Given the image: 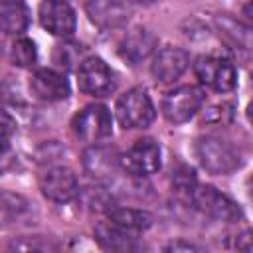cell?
Wrapping results in <instances>:
<instances>
[{"instance_id": "1", "label": "cell", "mask_w": 253, "mask_h": 253, "mask_svg": "<svg viewBox=\"0 0 253 253\" xmlns=\"http://www.w3.org/2000/svg\"><path fill=\"white\" fill-rule=\"evenodd\" d=\"M196 158L202 164V168L210 174L221 176V174H231L241 166V156L239 152L223 138L217 136H200L196 140Z\"/></svg>"}, {"instance_id": "2", "label": "cell", "mask_w": 253, "mask_h": 253, "mask_svg": "<svg viewBox=\"0 0 253 253\" xmlns=\"http://www.w3.org/2000/svg\"><path fill=\"white\" fill-rule=\"evenodd\" d=\"M117 121L123 128H146L156 119V109L150 95L142 87H132L125 91L115 105Z\"/></svg>"}, {"instance_id": "3", "label": "cell", "mask_w": 253, "mask_h": 253, "mask_svg": "<svg viewBox=\"0 0 253 253\" xmlns=\"http://www.w3.org/2000/svg\"><path fill=\"white\" fill-rule=\"evenodd\" d=\"M162 164V150L160 144L154 138H138L134 140L121 156H119V166L130 174V176H150L154 174Z\"/></svg>"}, {"instance_id": "4", "label": "cell", "mask_w": 253, "mask_h": 253, "mask_svg": "<svg viewBox=\"0 0 253 253\" xmlns=\"http://www.w3.org/2000/svg\"><path fill=\"white\" fill-rule=\"evenodd\" d=\"M206 93L196 85H180L166 93L162 99V115L172 125H182L190 121L204 105Z\"/></svg>"}, {"instance_id": "5", "label": "cell", "mask_w": 253, "mask_h": 253, "mask_svg": "<svg viewBox=\"0 0 253 253\" xmlns=\"http://www.w3.org/2000/svg\"><path fill=\"white\" fill-rule=\"evenodd\" d=\"M194 73L198 81L217 93H227L237 85V71L235 65L217 55H200L194 63Z\"/></svg>"}, {"instance_id": "6", "label": "cell", "mask_w": 253, "mask_h": 253, "mask_svg": "<svg viewBox=\"0 0 253 253\" xmlns=\"http://www.w3.org/2000/svg\"><path fill=\"white\" fill-rule=\"evenodd\" d=\"M77 85L85 95L107 97L115 91V73L105 59L89 55L77 65Z\"/></svg>"}, {"instance_id": "7", "label": "cell", "mask_w": 253, "mask_h": 253, "mask_svg": "<svg viewBox=\"0 0 253 253\" xmlns=\"http://www.w3.org/2000/svg\"><path fill=\"white\" fill-rule=\"evenodd\" d=\"M190 202L198 211H202L204 215H210L213 219H219V221H237L243 215L239 206L229 196H225L223 192H219L213 186L198 184L190 196Z\"/></svg>"}, {"instance_id": "8", "label": "cell", "mask_w": 253, "mask_h": 253, "mask_svg": "<svg viewBox=\"0 0 253 253\" xmlns=\"http://www.w3.org/2000/svg\"><path fill=\"white\" fill-rule=\"evenodd\" d=\"M71 128L75 132V136H79L81 140L87 142H99L107 136H111L113 132V117L111 111L101 105V103H93L83 107L71 121Z\"/></svg>"}, {"instance_id": "9", "label": "cell", "mask_w": 253, "mask_h": 253, "mask_svg": "<svg viewBox=\"0 0 253 253\" xmlns=\"http://www.w3.org/2000/svg\"><path fill=\"white\" fill-rule=\"evenodd\" d=\"M38 18L42 28L57 38L73 36L77 28L75 10L65 0H42L38 8Z\"/></svg>"}, {"instance_id": "10", "label": "cell", "mask_w": 253, "mask_h": 253, "mask_svg": "<svg viewBox=\"0 0 253 253\" xmlns=\"http://www.w3.org/2000/svg\"><path fill=\"white\" fill-rule=\"evenodd\" d=\"M40 190L47 200L67 204L79 196V182L67 166H51L40 176Z\"/></svg>"}, {"instance_id": "11", "label": "cell", "mask_w": 253, "mask_h": 253, "mask_svg": "<svg viewBox=\"0 0 253 253\" xmlns=\"http://www.w3.org/2000/svg\"><path fill=\"white\" fill-rule=\"evenodd\" d=\"M30 91L36 99L43 103H59L65 101L71 93L67 77L51 67H40L30 77Z\"/></svg>"}, {"instance_id": "12", "label": "cell", "mask_w": 253, "mask_h": 253, "mask_svg": "<svg viewBox=\"0 0 253 253\" xmlns=\"http://www.w3.org/2000/svg\"><path fill=\"white\" fill-rule=\"evenodd\" d=\"M188 67H190V53L184 47L164 45L156 49L150 63V73L158 83H172Z\"/></svg>"}, {"instance_id": "13", "label": "cell", "mask_w": 253, "mask_h": 253, "mask_svg": "<svg viewBox=\"0 0 253 253\" xmlns=\"http://www.w3.org/2000/svg\"><path fill=\"white\" fill-rule=\"evenodd\" d=\"M158 47V38L152 30L136 26L132 30H128L125 34V38L119 43V53L125 61L136 65L140 61H144L146 57H150Z\"/></svg>"}, {"instance_id": "14", "label": "cell", "mask_w": 253, "mask_h": 253, "mask_svg": "<svg viewBox=\"0 0 253 253\" xmlns=\"http://www.w3.org/2000/svg\"><path fill=\"white\" fill-rule=\"evenodd\" d=\"M85 12L101 30H115L128 22L130 8L123 0H87Z\"/></svg>"}, {"instance_id": "15", "label": "cell", "mask_w": 253, "mask_h": 253, "mask_svg": "<svg viewBox=\"0 0 253 253\" xmlns=\"http://www.w3.org/2000/svg\"><path fill=\"white\" fill-rule=\"evenodd\" d=\"M107 221L115 225L117 229L128 233V235H140L152 225V215L144 210H134V208H119L111 206L107 211Z\"/></svg>"}, {"instance_id": "16", "label": "cell", "mask_w": 253, "mask_h": 253, "mask_svg": "<svg viewBox=\"0 0 253 253\" xmlns=\"http://www.w3.org/2000/svg\"><path fill=\"white\" fill-rule=\"evenodd\" d=\"M81 162H83V170L91 178L103 182V180H109L115 174V170L119 166V156L111 148L97 144V146H91L83 152Z\"/></svg>"}, {"instance_id": "17", "label": "cell", "mask_w": 253, "mask_h": 253, "mask_svg": "<svg viewBox=\"0 0 253 253\" xmlns=\"http://www.w3.org/2000/svg\"><path fill=\"white\" fill-rule=\"evenodd\" d=\"M30 26V12L22 0L0 2V32L8 36H20Z\"/></svg>"}, {"instance_id": "18", "label": "cell", "mask_w": 253, "mask_h": 253, "mask_svg": "<svg viewBox=\"0 0 253 253\" xmlns=\"http://www.w3.org/2000/svg\"><path fill=\"white\" fill-rule=\"evenodd\" d=\"M213 24H215L219 36L227 43H231L237 49H249V45H251V28L247 24H243L241 20H237L229 14L215 16Z\"/></svg>"}, {"instance_id": "19", "label": "cell", "mask_w": 253, "mask_h": 253, "mask_svg": "<svg viewBox=\"0 0 253 253\" xmlns=\"http://www.w3.org/2000/svg\"><path fill=\"white\" fill-rule=\"evenodd\" d=\"M95 237L97 241L105 247V249H115V251H126V249H134V235H128L121 229H117L115 225H111L109 221H101L95 227Z\"/></svg>"}, {"instance_id": "20", "label": "cell", "mask_w": 253, "mask_h": 253, "mask_svg": "<svg viewBox=\"0 0 253 253\" xmlns=\"http://www.w3.org/2000/svg\"><path fill=\"white\" fill-rule=\"evenodd\" d=\"M38 59V51H36V43L28 38H18L14 40L12 47H10V61L16 67H32Z\"/></svg>"}, {"instance_id": "21", "label": "cell", "mask_w": 253, "mask_h": 253, "mask_svg": "<svg viewBox=\"0 0 253 253\" xmlns=\"http://www.w3.org/2000/svg\"><path fill=\"white\" fill-rule=\"evenodd\" d=\"M198 186V178H196V172L190 168V166H184L180 164L174 172H172V190L190 202V196L194 192V188Z\"/></svg>"}, {"instance_id": "22", "label": "cell", "mask_w": 253, "mask_h": 253, "mask_svg": "<svg viewBox=\"0 0 253 253\" xmlns=\"http://www.w3.org/2000/svg\"><path fill=\"white\" fill-rule=\"evenodd\" d=\"M81 53H83V45L81 43H73V42H67V43H59L55 45V51H53V61L59 65V67H73L75 63L79 65L81 63Z\"/></svg>"}, {"instance_id": "23", "label": "cell", "mask_w": 253, "mask_h": 253, "mask_svg": "<svg viewBox=\"0 0 253 253\" xmlns=\"http://www.w3.org/2000/svg\"><path fill=\"white\" fill-rule=\"evenodd\" d=\"M231 115H233L231 103H217V105H211L210 109L204 111L202 121L210 123V125H219V123H227L231 119Z\"/></svg>"}, {"instance_id": "24", "label": "cell", "mask_w": 253, "mask_h": 253, "mask_svg": "<svg viewBox=\"0 0 253 253\" xmlns=\"http://www.w3.org/2000/svg\"><path fill=\"white\" fill-rule=\"evenodd\" d=\"M10 148V123L0 117V158L8 152Z\"/></svg>"}, {"instance_id": "25", "label": "cell", "mask_w": 253, "mask_h": 253, "mask_svg": "<svg viewBox=\"0 0 253 253\" xmlns=\"http://www.w3.org/2000/svg\"><path fill=\"white\" fill-rule=\"evenodd\" d=\"M164 249H166V251H200L198 245L188 243V241H172V243L166 245Z\"/></svg>"}, {"instance_id": "26", "label": "cell", "mask_w": 253, "mask_h": 253, "mask_svg": "<svg viewBox=\"0 0 253 253\" xmlns=\"http://www.w3.org/2000/svg\"><path fill=\"white\" fill-rule=\"evenodd\" d=\"M235 249H239V251H251V233L245 229L241 235H237V239H235V245H233Z\"/></svg>"}, {"instance_id": "27", "label": "cell", "mask_w": 253, "mask_h": 253, "mask_svg": "<svg viewBox=\"0 0 253 253\" xmlns=\"http://www.w3.org/2000/svg\"><path fill=\"white\" fill-rule=\"evenodd\" d=\"M0 57H2V42H0Z\"/></svg>"}, {"instance_id": "28", "label": "cell", "mask_w": 253, "mask_h": 253, "mask_svg": "<svg viewBox=\"0 0 253 253\" xmlns=\"http://www.w3.org/2000/svg\"><path fill=\"white\" fill-rule=\"evenodd\" d=\"M138 2H152V0H138Z\"/></svg>"}]
</instances>
